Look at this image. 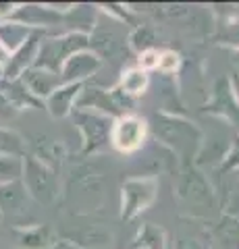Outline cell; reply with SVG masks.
<instances>
[{"label":"cell","instance_id":"obj_3","mask_svg":"<svg viewBox=\"0 0 239 249\" xmlns=\"http://www.w3.org/2000/svg\"><path fill=\"white\" fill-rule=\"evenodd\" d=\"M177 54L173 52H165L163 56H158V67L163 69V71H175L177 69Z\"/></svg>","mask_w":239,"mask_h":249},{"label":"cell","instance_id":"obj_1","mask_svg":"<svg viewBox=\"0 0 239 249\" xmlns=\"http://www.w3.org/2000/svg\"><path fill=\"white\" fill-rule=\"evenodd\" d=\"M144 133H146L144 123L133 119V116H129V119L121 121L117 124V131H114V143H117L119 150L131 152V150H135V147L142 143Z\"/></svg>","mask_w":239,"mask_h":249},{"label":"cell","instance_id":"obj_4","mask_svg":"<svg viewBox=\"0 0 239 249\" xmlns=\"http://www.w3.org/2000/svg\"><path fill=\"white\" fill-rule=\"evenodd\" d=\"M142 65H144L146 69L158 67V54H156V52H146V54H144V60H142Z\"/></svg>","mask_w":239,"mask_h":249},{"label":"cell","instance_id":"obj_2","mask_svg":"<svg viewBox=\"0 0 239 249\" xmlns=\"http://www.w3.org/2000/svg\"><path fill=\"white\" fill-rule=\"evenodd\" d=\"M123 85H125V89L131 91V93H140V91L146 88V75L140 73V71H131V73L125 77Z\"/></svg>","mask_w":239,"mask_h":249}]
</instances>
